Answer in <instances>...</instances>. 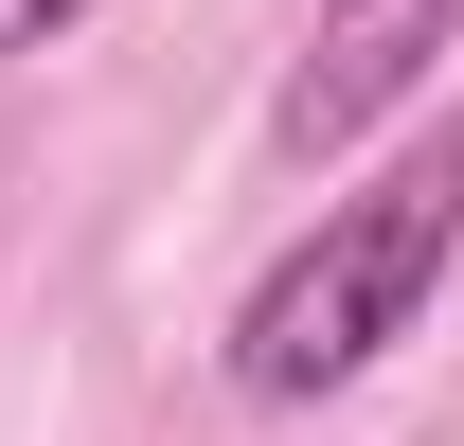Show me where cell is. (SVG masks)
Segmentation results:
<instances>
[{"instance_id":"obj_1","label":"cell","mask_w":464,"mask_h":446,"mask_svg":"<svg viewBox=\"0 0 464 446\" xmlns=\"http://www.w3.org/2000/svg\"><path fill=\"white\" fill-rule=\"evenodd\" d=\"M447 268H464V125H429L393 179L322 197V215L250 268V304H232V339H215V375L250 393V411H322V393H357L393 339H429Z\"/></svg>"},{"instance_id":"obj_2","label":"cell","mask_w":464,"mask_h":446,"mask_svg":"<svg viewBox=\"0 0 464 446\" xmlns=\"http://www.w3.org/2000/svg\"><path fill=\"white\" fill-rule=\"evenodd\" d=\"M447 54H464V0H322L304 54H286V90H268V161H340V143H375Z\"/></svg>"},{"instance_id":"obj_3","label":"cell","mask_w":464,"mask_h":446,"mask_svg":"<svg viewBox=\"0 0 464 446\" xmlns=\"http://www.w3.org/2000/svg\"><path fill=\"white\" fill-rule=\"evenodd\" d=\"M90 18H108V0H0V72H36L54 36H90Z\"/></svg>"}]
</instances>
